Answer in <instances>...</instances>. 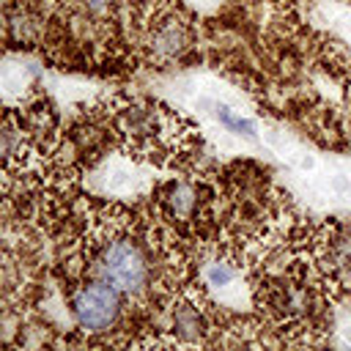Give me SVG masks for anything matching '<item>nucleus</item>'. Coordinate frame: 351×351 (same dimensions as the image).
<instances>
[{"mask_svg": "<svg viewBox=\"0 0 351 351\" xmlns=\"http://www.w3.org/2000/svg\"><path fill=\"white\" fill-rule=\"evenodd\" d=\"M96 274L121 293H140L148 285V261L137 241L112 239L96 258Z\"/></svg>", "mask_w": 351, "mask_h": 351, "instance_id": "nucleus-1", "label": "nucleus"}, {"mask_svg": "<svg viewBox=\"0 0 351 351\" xmlns=\"http://www.w3.org/2000/svg\"><path fill=\"white\" fill-rule=\"evenodd\" d=\"M121 313V291L104 280L85 282L71 296V315L85 332H104L118 321Z\"/></svg>", "mask_w": 351, "mask_h": 351, "instance_id": "nucleus-2", "label": "nucleus"}, {"mask_svg": "<svg viewBox=\"0 0 351 351\" xmlns=\"http://www.w3.org/2000/svg\"><path fill=\"white\" fill-rule=\"evenodd\" d=\"M208 115H214L228 132H233V134H241V137H247V140H258V126H255V121H250V118H241L239 112H233L225 101H219V99H200L197 101Z\"/></svg>", "mask_w": 351, "mask_h": 351, "instance_id": "nucleus-3", "label": "nucleus"}, {"mask_svg": "<svg viewBox=\"0 0 351 351\" xmlns=\"http://www.w3.org/2000/svg\"><path fill=\"white\" fill-rule=\"evenodd\" d=\"M186 44H189V38H186L184 25H181V22H173V19H167V22L154 33V38H151V49H154L159 58H176V55H181V52L186 49Z\"/></svg>", "mask_w": 351, "mask_h": 351, "instance_id": "nucleus-4", "label": "nucleus"}, {"mask_svg": "<svg viewBox=\"0 0 351 351\" xmlns=\"http://www.w3.org/2000/svg\"><path fill=\"white\" fill-rule=\"evenodd\" d=\"M165 203L170 208L173 217L178 219H186L192 211H195V189L189 184H173L165 195Z\"/></svg>", "mask_w": 351, "mask_h": 351, "instance_id": "nucleus-5", "label": "nucleus"}, {"mask_svg": "<svg viewBox=\"0 0 351 351\" xmlns=\"http://www.w3.org/2000/svg\"><path fill=\"white\" fill-rule=\"evenodd\" d=\"M30 82V69L22 66V63H8V66H0V88L5 93H16V90H25Z\"/></svg>", "mask_w": 351, "mask_h": 351, "instance_id": "nucleus-6", "label": "nucleus"}, {"mask_svg": "<svg viewBox=\"0 0 351 351\" xmlns=\"http://www.w3.org/2000/svg\"><path fill=\"white\" fill-rule=\"evenodd\" d=\"M134 184H137V176L129 167H123V165H112L107 170V176H104V186L112 195H126V192L134 189Z\"/></svg>", "mask_w": 351, "mask_h": 351, "instance_id": "nucleus-7", "label": "nucleus"}, {"mask_svg": "<svg viewBox=\"0 0 351 351\" xmlns=\"http://www.w3.org/2000/svg\"><path fill=\"white\" fill-rule=\"evenodd\" d=\"M206 282L211 288H230L236 282V269L230 263H222V261H211L206 266Z\"/></svg>", "mask_w": 351, "mask_h": 351, "instance_id": "nucleus-8", "label": "nucleus"}, {"mask_svg": "<svg viewBox=\"0 0 351 351\" xmlns=\"http://www.w3.org/2000/svg\"><path fill=\"white\" fill-rule=\"evenodd\" d=\"M176 329H181V332H186V335H195V332H197V315H195L189 307H181V310L176 313Z\"/></svg>", "mask_w": 351, "mask_h": 351, "instance_id": "nucleus-9", "label": "nucleus"}, {"mask_svg": "<svg viewBox=\"0 0 351 351\" xmlns=\"http://www.w3.org/2000/svg\"><path fill=\"white\" fill-rule=\"evenodd\" d=\"M288 162H291L293 167H299V170H304V173L315 167V159H313L310 154H304V151H291V154H288Z\"/></svg>", "mask_w": 351, "mask_h": 351, "instance_id": "nucleus-10", "label": "nucleus"}, {"mask_svg": "<svg viewBox=\"0 0 351 351\" xmlns=\"http://www.w3.org/2000/svg\"><path fill=\"white\" fill-rule=\"evenodd\" d=\"M82 3H85V8L90 14H104L110 8V0H82Z\"/></svg>", "mask_w": 351, "mask_h": 351, "instance_id": "nucleus-11", "label": "nucleus"}, {"mask_svg": "<svg viewBox=\"0 0 351 351\" xmlns=\"http://www.w3.org/2000/svg\"><path fill=\"white\" fill-rule=\"evenodd\" d=\"M189 3H192V5H197V8H211L217 0H189Z\"/></svg>", "mask_w": 351, "mask_h": 351, "instance_id": "nucleus-12", "label": "nucleus"}, {"mask_svg": "<svg viewBox=\"0 0 351 351\" xmlns=\"http://www.w3.org/2000/svg\"><path fill=\"white\" fill-rule=\"evenodd\" d=\"M343 335H346V340L351 343V324H346V326H343Z\"/></svg>", "mask_w": 351, "mask_h": 351, "instance_id": "nucleus-13", "label": "nucleus"}]
</instances>
